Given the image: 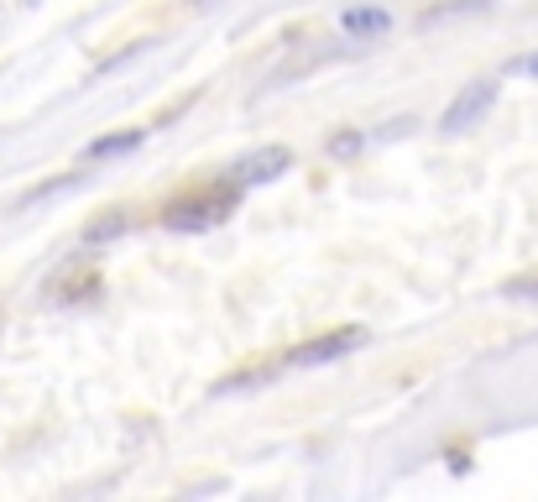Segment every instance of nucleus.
Returning a JSON list of instances; mask_svg holds the SVG:
<instances>
[{
	"instance_id": "f257e3e1",
	"label": "nucleus",
	"mask_w": 538,
	"mask_h": 502,
	"mask_svg": "<svg viewBox=\"0 0 538 502\" xmlns=\"http://www.w3.org/2000/svg\"><path fill=\"white\" fill-rule=\"evenodd\" d=\"M236 204H241V184L220 178V184H209L199 194L173 199L168 210H162V225H168V231H209V225H220Z\"/></svg>"
},
{
	"instance_id": "f03ea898",
	"label": "nucleus",
	"mask_w": 538,
	"mask_h": 502,
	"mask_svg": "<svg viewBox=\"0 0 538 502\" xmlns=\"http://www.w3.org/2000/svg\"><path fill=\"white\" fill-rule=\"evenodd\" d=\"M497 95H502V84L497 79H471V84H460V95L444 105V116H439V131H465V126H476L491 105H497Z\"/></svg>"
},
{
	"instance_id": "7ed1b4c3",
	"label": "nucleus",
	"mask_w": 538,
	"mask_h": 502,
	"mask_svg": "<svg viewBox=\"0 0 538 502\" xmlns=\"http://www.w3.org/2000/svg\"><path fill=\"white\" fill-rule=\"evenodd\" d=\"M356 346H366V330L361 325H345V330H330V335H319V340H303V346H293L283 356V367H324V361L350 356Z\"/></svg>"
},
{
	"instance_id": "20e7f679",
	"label": "nucleus",
	"mask_w": 538,
	"mask_h": 502,
	"mask_svg": "<svg viewBox=\"0 0 538 502\" xmlns=\"http://www.w3.org/2000/svg\"><path fill=\"white\" fill-rule=\"evenodd\" d=\"M288 163H293L288 147H262V152H246L225 178H230V184H241V189H256V184H272L277 173H288Z\"/></svg>"
},
{
	"instance_id": "39448f33",
	"label": "nucleus",
	"mask_w": 538,
	"mask_h": 502,
	"mask_svg": "<svg viewBox=\"0 0 538 502\" xmlns=\"http://www.w3.org/2000/svg\"><path fill=\"white\" fill-rule=\"evenodd\" d=\"M147 142V126H131V131H110V136H95L84 147V163H105V157H126Z\"/></svg>"
},
{
	"instance_id": "423d86ee",
	"label": "nucleus",
	"mask_w": 538,
	"mask_h": 502,
	"mask_svg": "<svg viewBox=\"0 0 538 502\" xmlns=\"http://www.w3.org/2000/svg\"><path fill=\"white\" fill-rule=\"evenodd\" d=\"M340 27H345L350 37L371 42V37H387V32H392V16H387L382 6H350V11L340 16Z\"/></svg>"
},
{
	"instance_id": "0eeeda50",
	"label": "nucleus",
	"mask_w": 538,
	"mask_h": 502,
	"mask_svg": "<svg viewBox=\"0 0 538 502\" xmlns=\"http://www.w3.org/2000/svg\"><path fill=\"white\" fill-rule=\"evenodd\" d=\"M126 225H131V215H126V210H105V215H95V220L84 225V246H100V241L126 236Z\"/></svg>"
},
{
	"instance_id": "6e6552de",
	"label": "nucleus",
	"mask_w": 538,
	"mask_h": 502,
	"mask_svg": "<svg viewBox=\"0 0 538 502\" xmlns=\"http://www.w3.org/2000/svg\"><path fill=\"white\" fill-rule=\"evenodd\" d=\"M361 142H366L361 131H340V136H330V157H356Z\"/></svg>"
},
{
	"instance_id": "1a4fd4ad",
	"label": "nucleus",
	"mask_w": 538,
	"mask_h": 502,
	"mask_svg": "<svg viewBox=\"0 0 538 502\" xmlns=\"http://www.w3.org/2000/svg\"><path fill=\"white\" fill-rule=\"evenodd\" d=\"M502 293H507V299H538V272H533V278H512Z\"/></svg>"
},
{
	"instance_id": "9d476101",
	"label": "nucleus",
	"mask_w": 538,
	"mask_h": 502,
	"mask_svg": "<svg viewBox=\"0 0 538 502\" xmlns=\"http://www.w3.org/2000/svg\"><path fill=\"white\" fill-rule=\"evenodd\" d=\"M523 74H528V79H538V53H528V58H523Z\"/></svg>"
},
{
	"instance_id": "9b49d317",
	"label": "nucleus",
	"mask_w": 538,
	"mask_h": 502,
	"mask_svg": "<svg viewBox=\"0 0 538 502\" xmlns=\"http://www.w3.org/2000/svg\"><path fill=\"white\" fill-rule=\"evenodd\" d=\"M189 6H209V0H189Z\"/></svg>"
}]
</instances>
